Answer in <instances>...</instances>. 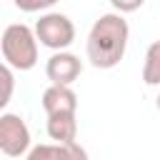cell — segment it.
<instances>
[{"label":"cell","instance_id":"obj_1","mask_svg":"<svg viewBox=\"0 0 160 160\" xmlns=\"http://www.w3.org/2000/svg\"><path fill=\"white\" fill-rule=\"evenodd\" d=\"M128 40H130V28L120 12L100 15L92 22V28L88 32V42H85V52H88L90 65L98 70L115 68L125 58Z\"/></svg>","mask_w":160,"mask_h":160},{"label":"cell","instance_id":"obj_2","mask_svg":"<svg viewBox=\"0 0 160 160\" xmlns=\"http://www.w3.org/2000/svg\"><path fill=\"white\" fill-rule=\"evenodd\" d=\"M0 50H2L5 65H10L12 70H32L38 62L35 30L22 25V22L8 25L2 30V38H0Z\"/></svg>","mask_w":160,"mask_h":160},{"label":"cell","instance_id":"obj_3","mask_svg":"<svg viewBox=\"0 0 160 160\" xmlns=\"http://www.w3.org/2000/svg\"><path fill=\"white\" fill-rule=\"evenodd\" d=\"M35 38H38L40 45L60 52V50H65V48L72 45V40H75V25L62 12H45L35 22Z\"/></svg>","mask_w":160,"mask_h":160},{"label":"cell","instance_id":"obj_4","mask_svg":"<svg viewBox=\"0 0 160 160\" xmlns=\"http://www.w3.org/2000/svg\"><path fill=\"white\" fill-rule=\"evenodd\" d=\"M30 150V130L25 120L15 112H2L0 115V152L8 158H20L28 155Z\"/></svg>","mask_w":160,"mask_h":160},{"label":"cell","instance_id":"obj_5","mask_svg":"<svg viewBox=\"0 0 160 160\" xmlns=\"http://www.w3.org/2000/svg\"><path fill=\"white\" fill-rule=\"evenodd\" d=\"M82 72V62L78 55L68 52V50H60V52H52L45 62V75L50 80V85H72Z\"/></svg>","mask_w":160,"mask_h":160},{"label":"cell","instance_id":"obj_6","mask_svg":"<svg viewBox=\"0 0 160 160\" xmlns=\"http://www.w3.org/2000/svg\"><path fill=\"white\" fill-rule=\"evenodd\" d=\"M25 160H88V152L78 142H42L32 145Z\"/></svg>","mask_w":160,"mask_h":160},{"label":"cell","instance_id":"obj_7","mask_svg":"<svg viewBox=\"0 0 160 160\" xmlns=\"http://www.w3.org/2000/svg\"><path fill=\"white\" fill-rule=\"evenodd\" d=\"M42 110L50 115H75L78 112V95L68 85H50L42 92Z\"/></svg>","mask_w":160,"mask_h":160},{"label":"cell","instance_id":"obj_8","mask_svg":"<svg viewBox=\"0 0 160 160\" xmlns=\"http://www.w3.org/2000/svg\"><path fill=\"white\" fill-rule=\"evenodd\" d=\"M48 135L55 142H75V138H78L75 115H50L48 118Z\"/></svg>","mask_w":160,"mask_h":160},{"label":"cell","instance_id":"obj_9","mask_svg":"<svg viewBox=\"0 0 160 160\" xmlns=\"http://www.w3.org/2000/svg\"><path fill=\"white\" fill-rule=\"evenodd\" d=\"M142 80H145V85H160V40H155L145 52Z\"/></svg>","mask_w":160,"mask_h":160},{"label":"cell","instance_id":"obj_10","mask_svg":"<svg viewBox=\"0 0 160 160\" xmlns=\"http://www.w3.org/2000/svg\"><path fill=\"white\" fill-rule=\"evenodd\" d=\"M12 92H15V75H12V68L5 65V62H0V115H2V110L8 108Z\"/></svg>","mask_w":160,"mask_h":160},{"label":"cell","instance_id":"obj_11","mask_svg":"<svg viewBox=\"0 0 160 160\" xmlns=\"http://www.w3.org/2000/svg\"><path fill=\"white\" fill-rule=\"evenodd\" d=\"M12 2H15V8L22 10V12H40V10L52 8L58 0H12Z\"/></svg>","mask_w":160,"mask_h":160},{"label":"cell","instance_id":"obj_12","mask_svg":"<svg viewBox=\"0 0 160 160\" xmlns=\"http://www.w3.org/2000/svg\"><path fill=\"white\" fill-rule=\"evenodd\" d=\"M110 5L115 8V12L125 15V12H135L138 8H142L145 0H110Z\"/></svg>","mask_w":160,"mask_h":160},{"label":"cell","instance_id":"obj_13","mask_svg":"<svg viewBox=\"0 0 160 160\" xmlns=\"http://www.w3.org/2000/svg\"><path fill=\"white\" fill-rule=\"evenodd\" d=\"M155 105H158V110H160V95H158V100H155Z\"/></svg>","mask_w":160,"mask_h":160}]
</instances>
